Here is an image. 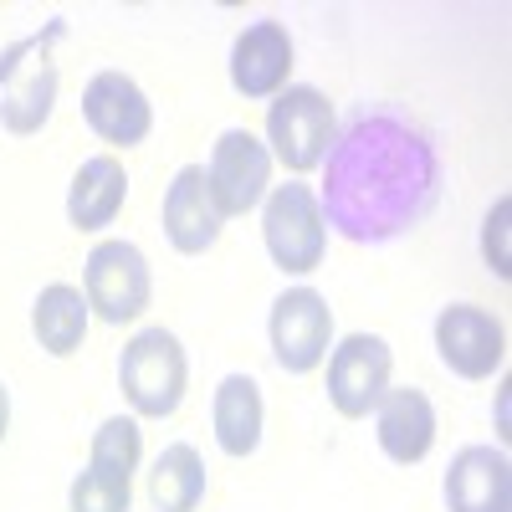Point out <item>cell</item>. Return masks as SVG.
I'll list each match as a JSON object with an SVG mask.
<instances>
[{
	"label": "cell",
	"mask_w": 512,
	"mask_h": 512,
	"mask_svg": "<svg viewBox=\"0 0 512 512\" xmlns=\"http://www.w3.org/2000/svg\"><path fill=\"white\" fill-rule=\"evenodd\" d=\"M441 200V154L431 134L395 108H359L323 154V226L354 246L415 231Z\"/></svg>",
	"instance_id": "cell-1"
},
{
	"label": "cell",
	"mask_w": 512,
	"mask_h": 512,
	"mask_svg": "<svg viewBox=\"0 0 512 512\" xmlns=\"http://www.w3.org/2000/svg\"><path fill=\"white\" fill-rule=\"evenodd\" d=\"M67 36V21H47L41 31L11 41L0 52V128L16 139H31L47 128L52 108H57V62L52 47Z\"/></svg>",
	"instance_id": "cell-2"
},
{
	"label": "cell",
	"mask_w": 512,
	"mask_h": 512,
	"mask_svg": "<svg viewBox=\"0 0 512 512\" xmlns=\"http://www.w3.org/2000/svg\"><path fill=\"white\" fill-rule=\"evenodd\" d=\"M185 384H190V359H185L180 338L169 328H139L123 344L118 390H123L128 405H134V415L169 420L185 400Z\"/></svg>",
	"instance_id": "cell-3"
},
{
	"label": "cell",
	"mask_w": 512,
	"mask_h": 512,
	"mask_svg": "<svg viewBox=\"0 0 512 512\" xmlns=\"http://www.w3.org/2000/svg\"><path fill=\"white\" fill-rule=\"evenodd\" d=\"M262 241L272 251V262L292 277H308L313 267H323L328 226H323L318 190L303 185V180H287V185L267 190V200H262Z\"/></svg>",
	"instance_id": "cell-4"
},
{
	"label": "cell",
	"mask_w": 512,
	"mask_h": 512,
	"mask_svg": "<svg viewBox=\"0 0 512 512\" xmlns=\"http://www.w3.org/2000/svg\"><path fill=\"white\" fill-rule=\"evenodd\" d=\"M82 297H88V308L103 323L113 328L134 323L154 297L149 256L134 241H98L88 251V262H82Z\"/></svg>",
	"instance_id": "cell-5"
},
{
	"label": "cell",
	"mask_w": 512,
	"mask_h": 512,
	"mask_svg": "<svg viewBox=\"0 0 512 512\" xmlns=\"http://www.w3.org/2000/svg\"><path fill=\"white\" fill-rule=\"evenodd\" d=\"M267 144L272 159H282L292 175L318 169L333 144V103L318 88H292L287 82L267 108Z\"/></svg>",
	"instance_id": "cell-6"
},
{
	"label": "cell",
	"mask_w": 512,
	"mask_h": 512,
	"mask_svg": "<svg viewBox=\"0 0 512 512\" xmlns=\"http://www.w3.org/2000/svg\"><path fill=\"white\" fill-rule=\"evenodd\" d=\"M267 185H272V149L251 128H226L205 164V190L216 200L221 221L256 210L267 200Z\"/></svg>",
	"instance_id": "cell-7"
},
{
	"label": "cell",
	"mask_w": 512,
	"mask_h": 512,
	"mask_svg": "<svg viewBox=\"0 0 512 512\" xmlns=\"http://www.w3.org/2000/svg\"><path fill=\"white\" fill-rule=\"evenodd\" d=\"M267 338H272V359H277L282 374H313L328 359V344H333L328 297L313 292V287H287L272 303Z\"/></svg>",
	"instance_id": "cell-8"
},
{
	"label": "cell",
	"mask_w": 512,
	"mask_h": 512,
	"mask_svg": "<svg viewBox=\"0 0 512 512\" xmlns=\"http://www.w3.org/2000/svg\"><path fill=\"white\" fill-rule=\"evenodd\" d=\"M390 369H395V354L379 333H349L328 354V405L344 420L374 415V405L390 390Z\"/></svg>",
	"instance_id": "cell-9"
},
{
	"label": "cell",
	"mask_w": 512,
	"mask_h": 512,
	"mask_svg": "<svg viewBox=\"0 0 512 512\" xmlns=\"http://www.w3.org/2000/svg\"><path fill=\"white\" fill-rule=\"evenodd\" d=\"M436 354L461 379H492L507 359V328L477 303H451L436 318Z\"/></svg>",
	"instance_id": "cell-10"
},
{
	"label": "cell",
	"mask_w": 512,
	"mask_h": 512,
	"mask_svg": "<svg viewBox=\"0 0 512 512\" xmlns=\"http://www.w3.org/2000/svg\"><path fill=\"white\" fill-rule=\"evenodd\" d=\"M82 118H88V128L113 149L144 144L149 128H154V108L128 72H98L88 88H82Z\"/></svg>",
	"instance_id": "cell-11"
},
{
	"label": "cell",
	"mask_w": 512,
	"mask_h": 512,
	"mask_svg": "<svg viewBox=\"0 0 512 512\" xmlns=\"http://www.w3.org/2000/svg\"><path fill=\"white\" fill-rule=\"evenodd\" d=\"M292 77V36L282 21H251L231 47V88L241 98H277Z\"/></svg>",
	"instance_id": "cell-12"
},
{
	"label": "cell",
	"mask_w": 512,
	"mask_h": 512,
	"mask_svg": "<svg viewBox=\"0 0 512 512\" xmlns=\"http://www.w3.org/2000/svg\"><path fill=\"white\" fill-rule=\"evenodd\" d=\"M451 512H512V466L502 446H461L446 466Z\"/></svg>",
	"instance_id": "cell-13"
},
{
	"label": "cell",
	"mask_w": 512,
	"mask_h": 512,
	"mask_svg": "<svg viewBox=\"0 0 512 512\" xmlns=\"http://www.w3.org/2000/svg\"><path fill=\"white\" fill-rule=\"evenodd\" d=\"M164 236L180 256H200L221 241V210L205 190V164H185L164 190Z\"/></svg>",
	"instance_id": "cell-14"
},
{
	"label": "cell",
	"mask_w": 512,
	"mask_h": 512,
	"mask_svg": "<svg viewBox=\"0 0 512 512\" xmlns=\"http://www.w3.org/2000/svg\"><path fill=\"white\" fill-rule=\"evenodd\" d=\"M374 436H379V451L390 461L415 466L436 446V405L425 400V390H415V384L384 390V400L374 405Z\"/></svg>",
	"instance_id": "cell-15"
},
{
	"label": "cell",
	"mask_w": 512,
	"mask_h": 512,
	"mask_svg": "<svg viewBox=\"0 0 512 512\" xmlns=\"http://www.w3.org/2000/svg\"><path fill=\"white\" fill-rule=\"evenodd\" d=\"M128 200V175L113 154H93L77 164L72 190H67V221L77 231H103L118 221V210Z\"/></svg>",
	"instance_id": "cell-16"
},
{
	"label": "cell",
	"mask_w": 512,
	"mask_h": 512,
	"mask_svg": "<svg viewBox=\"0 0 512 512\" xmlns=\"http://www.w3.org/2000/svg\"><path fill=\"white\" fill-rule=\"evenodd\" d=\"M262 384L251 374H226L210 400V425H216V446L236 461H246L262 446Z\"/></svg>",
	"instance_id": "cell-17"
},
{
	"label": "cell",
	"mask_w": 512,
	"mask_h": 512,
	"mask_svg": "<svg viewBox=\"0 0 512 512\" xmlns=\"http://www.w3.org/2000/svg\"><path fill=\"white\" fill-rule=\"evenodd\" d=\"M31 333L52 359H72L82 349V338H88V297L72 282L41 287L36 303H31Z\"/></svg>",
	"instance_id": "cell-18"
},
{
	"label": "cell",
	"mask_w": 512,
	"mask_h": 512,
	"mask_svg": "<svg viewBox=\"0 0 512 512\" xmlns=\"http://www.w3.org/2000/svg\"><path fill=\"white\" fill-rule=\"evenodd\" d=\"M149 497L159 512H195L205 502V461L190 441L164 446L154 472H149Z\"/></svg>",
	"instance_id": "cell-19"
},
{
	"label": "cell",
	"mask_w": 512,
	"mask_h": 512,
	"mask_svg": "<svg viewBox=\"0 0 512 512\" xmlns=\"http://www.w3.org/2000/svg\"><path fill=\"white\" fill-rule=\"evenodd\" d=\"M128 497H134V477L108 472L98 461H88L72 482V512H128Z\"/></svg>",
	"instance_id": "cell-20"
},
{
	"label": "cell",
	"mask_w": 512,
	"mask_h": 512,
	"mask_svg": "<svg viewBox=\"0 0 512 512\" xmlns=\"http://www.w3.org/2000/svg\"><path fill=\"white\" fill-rule=\"evenodd\" d=\"M507 216H512V200L497 195L492 210H487V226H482V251H487V262H492V272H497L502 282L512 277V256H507Z\"/></svg>",
	"instance_id": "cell-21"
},
{
	"label": "cell",
	"mask_w": 512,
	"mask_h": 512,
	"mask_svg": "<svg viewBox=\"0 0 512 512\" xmlns=\"http://www.w3.org/2000/svg\"><path fill=\"white\" fill-rule=\"evenodd\" d=\"M6 431H11V390L0 384V441H6Z\"/></svg>",
	"instance_id": "cell-22"
}]
</instances>
